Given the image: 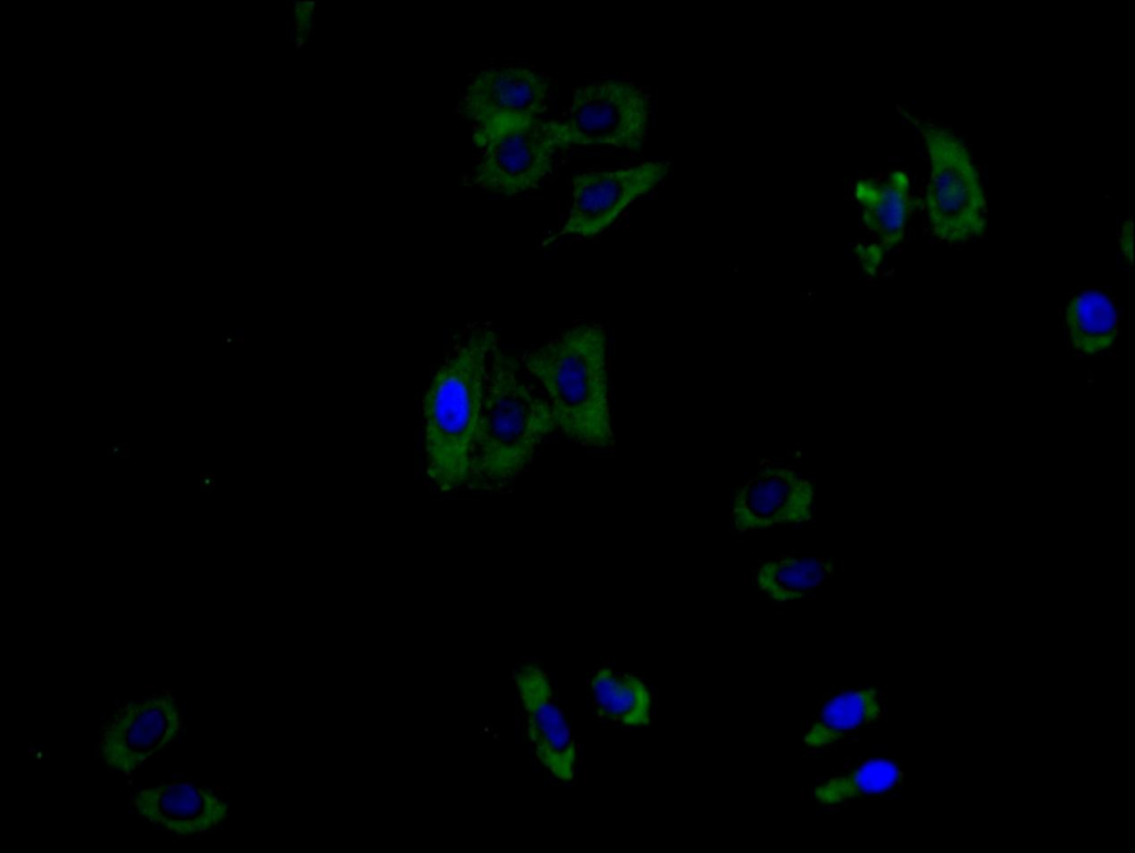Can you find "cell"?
<instances>
[{"label": "cell", "instance_id": "obj_19", "mask_svg": "<svg viewBox=\"0 0 1135 853\" xmlns=\"http://www.w3.org/2000/svg\"><path fill=\"white\" fill-rule=\"evenodd\" d=\"M1118 244L1123 255L1133 263V225L1131 220L1123 224L1119 235Z\"/></svg>", "mask_w": 1135, "mask_h": 853}, {"label": "cell", "instance_id": "obj_3", "mask_svg": "<svg viewBox=\"0 0 1135 853\" xmlns=\"http://www.w3.org/2000/svg\"><path fill=\"white\" fill-rule=\"evenodd\" d=\"M554 429L548 400L522 378L518 362L497 342L488 360L468 482L490 490L509 484Z\"/></svg>", "mask_w": 1135, "mask_h": 853}, {"label": "cell", "instance_id": "obj_5", "mask_svg": "<svg viewBox=\"0 0 1135 853\" xmlns=\"http://www.w3.org/2000/svg\"><path fill=\"white\" fill-rule=\"evenodd\" d=\"M650 99L642 88L605 79L575 88L561 120H551L560 150L609 146L640 151L645 142Z\"/></svg>", "mask_w": 1135, "mask_h": 853}, {"label": "cell", "instance_id": "obj_17", "mask_svg": "<svg viewBox=\"0 0 1135 853\" xmlns=\"http://www.w3.org/2000/svg\"><path fill=\"white\" fill-rule=\"evenodd\" d=\"M832 573V564L822 557H779L756 569L755 580L770 598L783 603L805 597Z\"/></svg>", "mask_w": 1135, "mask_h": 853}, {"label": "cell", "instance_id": "obj_7", "mask_svg": "<svg viewBox=\"0 0 1135 853\" xmlns=\"http://www.w3.org/2000/svg\"><path fill=\"white\" fill-rule=\"evenodd\" d=\"M183 729L176 697L155 691L119 706L101 729L98 752L111 769L131 774L170 747Z\"/></svg>", "mask_w": 1135, "mask_h": 853}, {"label": "cell", "instance_id": "obj_1", "mask_svg": "<svg viewBox=\"0 0 1135 853\" xmlns=\"http://www.w3.org/2000/svg\"><path fill=\"white\" fill-rule=\"evenodd\" d=\"M495 343L490 328L473 330L437 369L423 393L426 472L442 491L469 481L487 366Z\"/></svg>", "mask_w": 1135, "mask_h": 853}, {"label": "cell", "instance_id": "obj_6", "mask_svg": "<svg viewBox=\"0 0 1135 853\" xmlns=\"http://www.w3.org/2000/svg\"><path fill=\"white\" fill-rule=\"evenodd\" d=\"M472 141L480 153L473 183L508 197L536 188L560 150L552 121L541 119L476 126Z\"/></svg>", "mask_w": 1135, "mask_h": 853}, {"label": "cell", "instance_id": "obj_11", "mask_svg": "<svg viewBox=\"0 0 1135 853\" xmlns=\"http://www.w3.org/2000/svg\"><path fill=\"white\" fill-rule=\"evenodd\" d=\"M856 198L869 235L856 253L862 269L875 275L886 255L904 237L913 207L910 176L893 169L882 178L865 179L856 188Z\"/></svg>", "mask_w": 1135, "mask_h": 853}, {"label": "cell", "instance_id": "obj_8", "mask_svg": "<svg viewBox=\"0 0 1135 853\" xmlns=\"http://www.w3.org/2000/svg\"><path fill=\"white\" fill-rule=\"evenodd\" d=\"M668 171V162L655 161L574 175L568 216L544 244L566 235L590 238L601 234L634 201L656 187Z\"/></svg>", "mask_w": 1135, "mask_h": 853}, {"label": "cell", "instance_id": "obj_2", "mask_svg": "<svg viewBox=\"0 0 1135 853\" xmlns=\"http://www.w3.org/2000/svg\"><path fill=\"white\" fill-rule=\"evenodd\" d=\"M523 364L545 391L556 429L585 446H611L607 340L600 325L570 328L528 352Z\"/></svg>", "mask_w": 1135, "mask_h": 853}, {"label": "cell", "instance_id": "obj_10", "mask_svg": "<svg viewBox=\"0 0 1135 853\" xmlns=\"http://www.w3.org/2000/svg\"><path fill=\"white\" fill-rule=\"evenodd\" d=\"M549 93V81L530 68H490L470 81L461 110L476 126L535 120L545 111Z\"/></svg>", "mask_w": 1135, "mask_h": 853}, {"label": "cell", "instance_id": "obj_18", "mask_svg": "<svg viewBox=\"0 0 1135 853\" xmlns=\"http://www.w3.org/2000/svg\"><path fill=\"white\" fill-rule=\"evenodd\" d=\"M315 3L313 1H298L294 8V21L296 38L304 42L311 28Z\"/></svg>", "mask_w": 1135, "mask_h": 853}, {"label": "cell", "instance_id": "obj_13", "mask_svg": "<svg viewBox=\"0 0 1135 853\" xmlns=\"http://www.w3.org/2000/svg\"><path fill=\"white\" fill-rule=\"evenodd\" d=\"M885 711L881 693L872 687H855L829 697L804 732L810 749L834 746L879 721Z\"/></svg>", "mask_w": 1135, "mask_h": 853}, {"label": "cell", "instance_id": "obj_9", "mask_svg": "<svg viewBox=\"0 0 1135 853\" xmlns=\"http://www.w3.org/2000/svg\"><path fill=\"white\" fill-rule=\"evenodd\" d=\"M513 682L535 757L554 778L571 781L576 772V743L548 672L538 662L524 661L514 668Z\"/></svg>", "mask_w": 1135, "mask_h": 853}, {"label": "cell", "instance_id": "obj_12", "mask_svg": "<svg viewBox=\"0 0 1135 853\" xmlns=\"http://www.w3.org/2000/svg\"><path fill=\"white\" fill-rule=\"evenodd\" d=\"M135 813L178 836L207 832L228 816V802L214 790L190 782H163L139 790L131 799Z\"/></svg>", "mask_w": 1135, "mask_h": 853}, {"label": "cell", "instance_id": "obj_15", "mask_svg": "<svg viewBox=\"0 0 1135 853\" xmlns=\"http://www.w3.org/2000/svg\"><path fill=\"white\" fill-rule=\"evenodd\" d=\"M901 781L902 771L894 761L871 758L818 782L812 788V798L820 805L838 806L855 800L888 794Z\"/></svg>", "mask_w": 1135, "mask_h": 853}, {"label": "cell", "instance_id": "obj_4", "mask_svg": "<svg viewBox=\"0 0 1135 853\" xmlns=\"http://www.w3.org/2000/svg\"><path fill=\"white\" fill-rule=\"evenodd\" d=\"M918 131L929 172L924 208L932 233L950 244L983 234L986 195L979 167L964 141L950 129L906 113Z\"/></svg>", "mask_w": 1135, "mask_h": 853}, {"label": "cell", "instance_id": "obj_16", "mask_svg": "<svg viewBox=\"0 0 1135 853\" xmlns=\"http://www.w3.org/2000/svg\"><path fill=\"white\" fill-rule=\"evenodd\" d=\"M1065 319L1072 343L1082 352L1104 351L1117 337L1116 307L1102 291L1085 290L1075 296L1066 308Z\"/></svg>", "mask_w": 1135, "mask_h": 853}, {"label": "cell", "instance_id": "obj_14", "mask_svg": "<svg viewBox=\"0 0 1135 853\" xmlns=\"http://www.w3.org/2000/svg\"><path fill=\"white\" fill-rule=\"evenodd\" d=\"M596 712L605 720L626 728L645 727L653 713V696L640 677L612 667L594 670L589 681Z\"/></svg>", "mask_w": 1135, "mask_h": 853}]
</instances>
